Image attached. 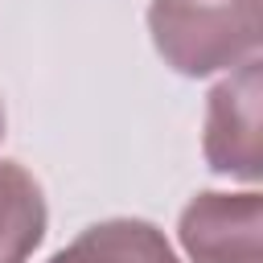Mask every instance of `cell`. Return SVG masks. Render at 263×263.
Segmentation results:
<instances>
[{
  "mask_svg": "<svg viewBox=\"0 0 263 263\" xmlns=\"http://www.w3.org/2000/svg\"><path fill=\"white\" fill-rule=\"evenodd\" d=\"M148 33L164 66L210 78L259 58V0H152Z\"/></svg>",
  "mask_w": 263,
  "mask_h": 263,
  "instance_id": "6da1fadb",
  "label": "cell"
},
{
  "mask_svg": "<svg viewBox=\"0 0 263 263\" xmlns=\"http://www.w3.org/2000/svg\"><path fill=\"white\" fill-rule=\"evenodd\" d=\"M259 107H263V62L251 58L234 66L205 95V127L201 152L205 164L234 181H259L263 144H259Z\"/></svg>",
  "mask_w": 263,
  "mask_h": 263,
  "instance_id": "7a4b0ae2",
  "label": "cell"
},
{
  "mask_svg": "<svg viewBox=\"0 0 263 263\" xmlns=\"http://www.w3.org/2000/svg\"><path fill=\"white\" fill-rule=\"evenodd\" d=\"M177 238L189 263H263V197L205 189L181 210Z\"/></svg>",
  "mask_w": 263,
  "mask_h": 263,
  "instance_id": "3957f363",
  "label": "cell"
},
{
  "mask_svg": "<svg viewBox=\"0 0 263 263\" xmlns=\"http://www.w3.org/2000/svg\"><path fill=\"white\" fill-rule=\"evenodd\" d=\"M49 263H181L160 226L144 218H107L86 226Z\"/></svg>",
  "mask_w": 263,
  "mask_h": 263,
  "instance_id": "277c9868",
  "label": "cell"
},
{
  "mask_svg": "<svg viewBox=\"0 0 263 263\" xmlns=\"http://www.w3.org/2000/svg\"><path fill=\"white\" fill-rule=\"evenodd\" d=\"M45 226L49 205L37 177L16 160H0V263H29Z\"/></svg>",
  "mask_w": 263,
  "mask_h": 263,
  "instance_id": "5b68a950",
  "label": "cell"
},
{
  "mask_svg": "<svg viewBox=\"0 0 263 263\" xmlns=\"http://www.w3.org/2000/svg\"><path fill=\"white\" fill-rule=\"evenodd\" d=\"M0 140H4V103H0Z\"/></svg>",
  "mask_w": 263,
  "mask_h": 263,
  "instance_id": "8992f818",
  "label": "cell"
}]
</instances>
